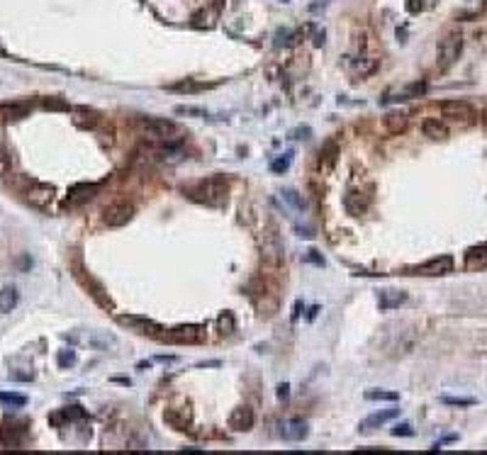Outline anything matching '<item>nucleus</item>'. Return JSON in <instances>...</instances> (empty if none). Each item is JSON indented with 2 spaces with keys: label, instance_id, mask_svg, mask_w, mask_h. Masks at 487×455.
Masks as SVG:
<instances>
[{
  "label": "nucleus",
  "instance_id": "f257e3e1",
  "mask_svg": "<svg viewBox=\"0 0 487 455\" xmlns=\"http://www.w3.org/2000/svg\"><path fill=\"white\" fill-rule=\"evenodd\" d=\"M185 195L195 202H200V205L222 207L227 202V197H229V180L224 176H209V178L195 183L193 188H188Z\"/></svg>",
  "mask_w": 487,
  "mask_h": 455
},
{
  "label": "nucleus",
  "instance_id": "f03ea898",
  "mask_svg": "<svg viewBox=\"0 0 487 455\" xmlns=\"http://www.w3.org/2000/svg\"><path fill=\"white\" fill-rule=\"evenodd\" d=\"M261 258H263L265 265L270 268H278L283 263V241H280L278 226L270 221L263 232V241H261Z\"/></svg>",
  "mask_w": 487,
  "mask_h": 455
},
{
  "label": "nucleus",
  "instance_id": "7ed1b4c3",
  "mask_svg": "<svg viewBox=\"0 0 487 455\" xmlns=\"http://www.w3.org/2000/svg\"><path fill=\"white\" fill-rule=\"evenodd\" d=\"M117 321H120L122 326H127L129 331L139 333V336L161 338V341H164V336H166V329H164L158 321H153V319H146V317H139V314H122V317H117Z\"/></svg>",
  "mask_w": 487,
  "mask_h": 455
},
{
  "label": "nucleus",
  "instance_id": "20e7f679",
  "mask_svg": "<svg viewBox=\"0 0 487 455\" xmlns=\"http://www.w3.org/2000/svg\"><path fill=\"white\" fill-rule=\"evenodd\" d=\"M460 49H463V37L460 32H448L444 39L439 41V69L448 71L460 56Z\"/></svg>",
  "mask_w": 487,
  "mask_h": 455
},
{
  "label": "nucleus",
  "instance_id": "39448f33",
  "mask_svg": "<svg viewBox=\"0 0 487 455\" xmlns=\"http://www.w3.org/2000/svg\"><path fill=\"white\" fill-rule=\"evenodd\" d=\"M141 127H144V134L153 141H171L178 134V124L164 117H144Z\"/></svg>",
  "mask_w": 487,
  "mask_h": 455
},
{
  "label": "nucleus",
  "instance_id": "423d86ee",
  "mask_svg": "<svg viewBox=\"0 0 487 455\" xmlns=\"http://www.w3.org/2000/svg\"><path fill=\"white\" fill-rule=\"evenodd\" d=\"M25 195V200H27L32 207H37V209H49V205L54 202V185H46V183H37V180H29L27 188L22 190Z\"/></svg>",
  "mask_w": 487,
  "mask_h": 455
},
{
  "label": "nucleus",
  "instance_id": "0eeeda50",
  "mask_svg": "<svg viewBox=\"0 0 487 455\" xmlns=\"http://www.w3.org/2000/svg\"><path fill=\"white\" fill-rule=\"evenodd\" d=\"M134 217V205L132 202H112L102 209V221L110 226V229H120L129 224Z\"/></svg>",
  "mask_w": 487,
  "mask_h": 455
},
{
  "label": "nucleus",
  "instance_id": "6e6552de",
  "mask_svg": "<svg viewBox=\"0 0 487 455\" xmlns=\"http://www.w3.org/2000/svg\"><path fill=\"white\" fill-rule=\"evenodd\" d=\"M451 270H453V258L451 256H439V258H431L426 263L407 268V275H446Z\"/></svg>",
  "mask_w": 487,
  "mask_h": 455
},
{
  "label": "nucleus",
  "instance_id": "1a4fd4ad",
  "mask_svg": "<svg viewBox=\"0 0 487 455\" xmlns=\"http://www.w3.org/2000/svg\"><path fill=\"white\" fill-rule=\"evenodd\" d=\"M205 338V326L202 324H185V326H176L164 336V341L171 344H200Z\"/></svg>",
  "mask_w": 487,
  "mask_h": 455
},
{
  "label": "nucleus",
  "instance_id": "9d476101",
  "mask_svg": "<svg viewBox=\"0 0 487 455\" xmlns=\"http://www.w3.org/2000/svg\"><path fill=\"white\" fill-rule=\"evenodd\" d=\"M278 428H280V438H283V441H290V443H300L309 436V424H307L305 419H297V416L280 421Z\"/></svg>",
  "mask_w": 487,
  "mask_h": 455
},
{
  "label": "nucleus",
  "instance_id": "9b49d317",
  "mask_svg": "<svg viewBox=\"0 0 487 455\" xmlns=\"http://www.w3.org/2000/svg\"><path fill=\"white\" fill-rule=\"evenodd\" d=\"M368 205H370V197L365 193H361V190H348V193L344 195V207H346V212L351 217L365 214Z\"/></svg>",
  "mask_w": 487,
  "mask_h": 455
},
{
  "label": "nucleus",
  "instance_id": "f8f14e48",
  "mask_svg": "<svg viewBox=\"0 0 487 455\" xmlns=\"http://www.w3.org/2000/svg\"><path fill=\"white\" fill-rule=\"evenodd\" d=\"M76 275H78V280H81L85 288H88L90 297H93V300H95V302L100 304V307H105V309H112V300L107 297V292L102 290V285H100L97 280H93L90 275H85V270H78Z\"/></svg>",
  "mask_w": 487,
  "mask_h": 455
},
{
  "label": "nucleus",
  "instance_id": "ddd939ff",
  "mask_svg": "<svg viewBox=\"0 0 487 455\" xmlns=\"http://www.w3.org/2000/svg\"><path fill=\"white\" fill-rule=\"evenodd\" d=\"M253 421H256V414L251 407H237L232 416H229V428L232 431H251L253 428Z\"/></svg>",
  "mask_w": 487,
  "mask_h": 455
},
{
  "label": "nucleus",
  "instance_id": "4468645a",
  "mask_svg": "<svg viewBox=\"0 0 487 455\" xmlns=\"http://www.w3.org/2000/svg\"><path fill=\"white\" fill-rule=\"evenodd\" d=\"M97 190H100V185L97 183H81V185H73L69 190V205H83L88 202L90 197H95Z\"/></svg>",
  "mask_w": 487,
  "mask_h": 455
},
{
  "label": "nucleus",
  "instance_id": "2eb2a0df",
  "mask_svg": "<svg viewBox=\"0 0 487 455\" xmlns=\"http://www.w3.org/2000/svg\"><path fill=\"white\" fill-rule=\"evenodd\" d=\"M441 112L444 117H451V120H470L473 117V107L463 100H446L441 102Z\"/></svg>",
  "mask_w": 487,
  "mask_h": 455
},
{
  "label": "nucleus",
  "instance_id": "dca6fc26",
  "mask_svg": "<svg viewBox=\"0 0 487 455\" xmlns=\"http://www.w3.org/2000/svg\"><path fill=\"white\" fill-rule=\"evenodd\" d=\"M400 414V409H385V412H377V414H370L368 419H363L361 421V426H358V431L361 433H370V431H375V428H380L383 424H388V421H392L395 416Z\"/></svg>",
  "mask_w": 487,
  "mask_h": 455
},
{
  "label": "nucleus",
  "instance_id": "f3484780",
  "mask_svg": "<svg viewBox=\"0 0 487 455\" xmlns=\"http://www.w3.org/2000/svg\"><path fill=\"white\" fill-rule=\"evenodd\" d=\"M404 300H407V292H402V290H383L377 297V304L383 312H390V309H397L400 304H404Z\"/></svg>",
  "mask_w": 487,
  "mask_h": 455
},
{
  "label": "nucleus",
  "instance_id": "a211bd4d",
  "mask_svg": "<svg viewBox=\"0 0 487 455\" xmlns=\"http://www.w3.org/2000/svg\"><path fill=\"white\" fill-rule=\"evenodd\" d=\"M17 304H20V290L15 288V285H5V288L0 290V312H3V314H10Z\"/></svg>",
  "mask_w": 487,
  "mask_h": 455
},
{
  "label": "nucleus",
  "instance_id": "6ab92c4d",
  "mask_svg": "<svg viewBox=\"0 0 487 455\" xmlns=\"http://www.w3.org/2000/svg\"><path fill=\"white\" fill-rule=\"evenodd\" d=\"M383 124H385V129H388L390 134H402L404 129H407V124H409V120H407L404 112H388Z\"/></svg>",
  "mask_w": 487,
  "mask_h": 455
},
{
  "label": "nucleus",
  "instance_id": "aec40b11",
  "mask_svg": "<svg viewBox=\"0 0 487 455\" xmlns=\"http://www.w3.org/2000/svg\"><path fill=\"white\" fill-rule=\"evenodd\" d=\"M25 441V428L17 426H0V443L8 445V448H15Z\"/></svg>",
  "mask_w": 487,
  "mask_h": 455
},
{
  "label": "nucleus",
  "instance_id": "412c9836",
  "mask_svg": "<svg viewBox=\"0 0 487 455\" xmlns=\"http://www.w3.org/2000/svg\"><path fill=\"white\" fill-rule=\"evenodd\" d=\"M465 265H468V268H485L487 265V244L468 248V253H465Z\"/></svg>",
  "mask_w": 487,
  "mask_h": 455
},
{
  "label": "nucleus",
  "instance_id": "4be33fe9",
  "mask_svg": "<svg viewBox=\"0 0 487 455\" xmlns=\"http://www.w3.org/2000/svg\"><path fill=\"white\" fill-rule=\"evenodd\" d=\"M29 107L27 102H13V105H0V115L3 120H22L29 115Z\"/></svg>",
  "mask_w": 487,
  "mask_h": 455
},
{
  "label": "nucleus",
  "instance_id": "5701e85b",
  "mask_svg": "<svg viewBox=\"0 0 487 455\" xmlns=\"http://www.w3.org/2000/svg\"><path fill=\"white\" fill-rule=\"evenodd\" d=\"M421 132H424V137H429V139H446V137H448L446 127L439 122V120H424Z\"/></svg>",
  "mask_w": 487,
  "mask_h": 455
},
{
  "label": "nucleus",
  "instance_id": "b1692460",
  "mask_svg": "<svg viewBox=\"0 0 487 455\" xmlns=\"http://www.w3.org/2000/svg\"><path fill=\"white\" fill-rule=\"evenodd\" d=\"M283 200L288 202L290 207H295L297 212H305L307 209V202H305V197L297 193V190H292V188H288V190H283Z\"/></svg>",
  "mask_w": 487,
  "mask_h": 455
},
{
  "label": "nucleus",
  "instance_id": "393cba45",
  "mask_svg": "<svg viewBox=\"0 0 487 455\" xmlns=\"http://www.w3.org/2000/svg\"><path fill=\"white\" fill-rule=\"evenodd\" d=\"M365 400L368 402H397L400 394H397V392H385V389H368V392H365Z\"/></svg>",
  "mask_w": 487,
  "mask_h": 455
},
{
  "label": "nucleus",
  "instance_id": "a878e982",
  "mask_svg": "<svg viewBox=\"0 0 487 455\" xmlns=\"http://www.w3.org/2000/svg\"><path fill=\"white\" fill-rule=\"evenodd\" d=\"M0 404H8V407H15V409H22L27 404V397L25 394H15V392H0Z\"/></svg>",
  "mask_w": 487,
  "mask_h": 455
},
{
  "label": "nucleus",
  "instance_id": "bb28decb",
  "mask_svg": "<svg viewBox=\"0 0 487 455\" xmlns=\"http://www.w3.org/2000/svg\"><path fill=\"white\" fill-rule=\"evenodd\" d=\"M10 173H13V153L0 146V178H5Z\"/></svg>",
  "mask_w": 487,
  "mask_h": 455
},
{
  "label": "nucleus",
  "instance_id": "cd10ccee",
  "mask_svg": "<svg viewBox=\"0 0 487 455\" xmlns=\"http://www.w3.org/2000/svg\"><path fill=\"white\" fill-rule=\"evenodd\" d=\"M290 163H292V153H283L280 158H276V161L270 163V170L280 176V173H285V170L290 168Z\"/></svg>",
  "mask_w": 487,
  "mask_h": 455
},
{
  "label": "nucleus",
  "instance_id": "c85d7f7f",
  "mask_svg": "<svg viewBox=\"0 0 487 455\" xmlns=\"http://www.w3.org/2000/svg\"><path fill=\"white\" fill-rule=\"evenodd\" d=\"M334 153H336V144H327V146L319 151V163H321V161H327V168H332L334 161H336Z\"/></svg>",
  "mask_w": 487,
  "mask_h": 455
},
{
  "label": "nucleus",
  "instance_id": "c756f323",
  "mask_svg": "<svg viewBox=\"0 0 487 455\" xmlns=\"http://www.w3.org/2000/svg\"><path fill=\"white\" fill-rule=\"evenodd\" d=\"M202 88H205L202 83H193V81H183V83H176V85H168V90H188V93L202 90Z\"/></svg>",
  "mask_w": 487,
  "mask_h": 455
},
{
  "label": "nucleus",
  "instance_id": "7c9ffc66",
  "mask_svg": "<svg viewBox=\"0 0 487 455\" xmlns=\"http://www.w3.org/2000/svg\"><path fill=\"white\" fill-rule=\"evenodd\" d=\"M441 402L448 407H473L475 404V400H470V397H441Z\"/></svg>",
  "mask_w": 487,
  "mask_h": 455
},
{
  "label": "nucleus",
  "instance_id": "2f4dec72",
  "mask_svg": "<svg viewBox=\"0 0 487 455\" xmlns=\"http://www.w3.org/2000/svg\"><path fill=\"white\" fill-rule=\"evenodd\" d=\"M176 112H178V115H190V117H207V112L202 110V107H193V105H178Z\"/></svg>",
  "mask_w": 487,
  "mask_h": 455
},
{
  "label": "nucleus",
  "instance_id": "473e14b6",
  "mask_svg": "<svg viewBox=\"0 0 487 455\" xmlns=\"http://www.w3.org/2000/svg\"><path fill=\"white\" fill-rule=\"evenodd\" d=\"M76 363V353L73 351H61L59 353V368H71Z\"/></svg>",
  "mask_w": 487,
  "mask_h": 455
},
{
  "label": "nucleus",
  "instance_id": "72a5a7b5",
  "mask_svg": "<svg viewBox=\"0 0 487 455\" xmlns=\"http://www.w3.org/2000/svg\"><path fill=\"white\" fill-rule=\"evenodd\" d=\"M44 107L46 110H69V105L64 100H56V97H46L44 100Z\"/></svg>",
  "mask_w": 487,
  "mask_h": 455
},
{
  "label": "nucleus",
  "instance_id": "f704fd0d",
  "mask_svg": "<svg viewBox=\"0 0 487 455\" xmlns=\"http://www.w3.org/2000/svg\"><path fill=\"white\" fill-rule=\"evenodd\" d=\"M414 431H412V426L409 424H397V426L392 428V436H412Z\"/></svg>",
  "mask_w": 487,
  "mask_h": 455
},
{
  "label": "nucleus",
  "instance_id": "c9c22d12",
  "mask_svg": "<svg viewBox=\"0 0 487 455\" xmlns=\"http://www.w3.org/2000/svg\"><path fill=\"white\" fill-rule=\"evenodd\" d=\"M278 39H276V46H280V44H290V37H292V32L290 29H280L278 34H276Z\"/></svg>",
  "mask_w": 487,
  "mask_h": 455
},
{
  "label": "nucleus",
  "instance_id": "e433bc0d",
  "mask_svg": "<svg viewBox=\"0 0 487 455\" xmlns=\"http://www.w3.org/2000/svg\"><path fill=\"white\" fill-rule=\"evenodd\" d=\"M426 93V83H414L409 90H407V95H424Z\"/></svg>",
  "mask_w": 487,
  "mask_h": 455
},
{
  "label": "nucleus",
  "instance_id": "4c0bfd02",
  "mask_svg": "<svg viewBox=\"0 0 487 455\" xmlns=\"http://www.w3.org/2000/svg\"><path fill=\"white\" fill-rule=\"evenodd\" d=\"M309 134H312V129H309V127H300V129H295V132H292V139H309Z\"/></svg>",
  "mask_w": 487,
  "mask_h": 455
},
{
  "label": "nucleus",
  "instance_id": "58836bf2",
  "mask_svg": "<svg viewBox=\"0 0 487 455\" xmlns=\"http://www.w3.org/2000/svg\"><path fill=\"white\" fill-rule=\"evenodd\" d=\"M288 389H290V385H288V382H283V385L278 387V400H288V394H290Z\"/></svg>",
  "mask_w": 487,
  "mask_h": 455
},
{
  "label": "nucleus",
  "instance_id": "ea45409f",
  "mask_svg": "<svg viewBox=\"0 0 487 455\" xmlns=\"http://www.w3.org/2000/svg\"><path fill=\"white\" fill-rule=\"evenodd\" d=\"M13 380H32V372H10Z\"/></svg>",
  "mask_w": 487,
  "mask_h": 455
},
{
  "label": "nucleus",
  "instance_id": "a19ab883",
  "mask_svg": "<svg viewBox=\"0 0 487 455\" xmlns=\"http://www.w3.org/2000/svg\"><path fill=\"white\" fill-rule=\"evenodd\" d=\"M295 232H297V236H302V239H312V236H314L309 229H307V226H305V229H302V226H295Z\"/></svg>",
  "mask_w": 487,
  "mask_h": 455
},
{
  "label": "nucleus",
  "instance_id": "79ce46f5",
  "mask_svg": "<svg viewBox=\"0 0 487 455\" xmlns=\"http://www.w3.org/2000/svg\"><path fill=\"white\" fill-rule=\"evenodd\" d=\"M358 453H388V448H361Z\"/></svg>",
  "mask_w": 487,
  "mask_h": 455
},
{
  "label": "nucleus",
  "instance_id": "37998d69",
  "mask_svg": "<svg viewBox=\"0 0 487 455\" xmlns=\"http://www.w3.org/2000/svg\"><path fill=\"white\" fill-rule=\"evenodd\" d=\"M307 258H309L312 263H319V265L324 263V258H319V256H317V251H309V256H307Z\"/></svg>",
  "mask_w": 487,
  "mask_h": 455
},
{
  "label": "nucleus",
  "instance_id": "c03bdc74",
  "mask_svg": "<svg viewBox=\"0 0 487 455\" xmlns=\"http://www.w3.org/2000/svg\"><path fill=\"white\" fill-rule=\"evenodd\" d=\"M482 117H485V120H482V122H485V124H487V110H485V112H482Z\"/></svg>",
  "mask_w": 487,
  "mask_h": 455
},
{
  "label": "nucleus",
  "instance_id": "a18cd8bd",
  "mask_svg": "<svg viewBox=\"0 0 487 455\" xmlns=\"http://www.w3.org/2000/svg\"><path fill=\"white\" fill-rule=\"evenodd\" d=\"M283 3H290V0H283Z\"/></svg>",
  "mask_w": 487,
  "mask_h": 455
}]
</instances>
